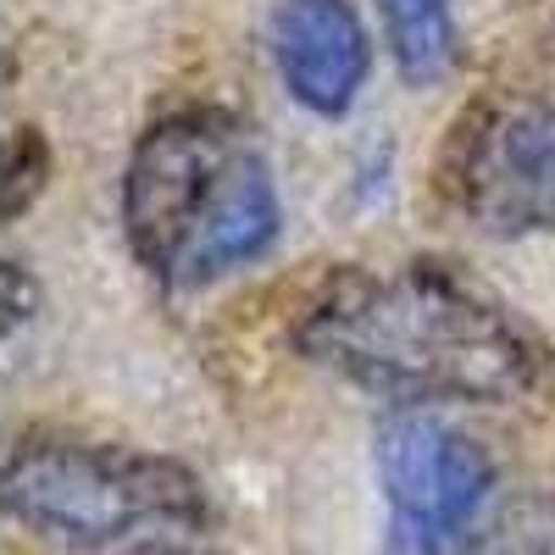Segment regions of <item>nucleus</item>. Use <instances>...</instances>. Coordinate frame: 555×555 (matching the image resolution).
Here are the masks:
<instances>
[{
    "instance_id": "nucleus-7",
    "label": "nucleus",
    "mask_w": 555,
    "mask_h": 555,
    "mask_svg": "<svg viewBox=\"0 0 555 555\" xmlns=\"http://www.w3.org/2000/svg\"><path fill=\"white\" fill-rule=\"evenodd\" d=\"M389 56L405 83H434L455 62V23L444 0H378Z\"/></svg>"
},
{
    "instance_id": "nucleus-1",
    "label": "nucleus",
    "mask_w": 555,
    "mask_h": 555,
    "mask_svg": "<svg viewBox=\"0 0 555 555\" xmlns=\"http://www.w3.org/2000/svg\"><path fill=\"white\" fill-rule=\"evenodd\" d=\"M306 361L389 400H528L544 345L473 278L444 261L350 267L295 322Z\"/></svg>"
},
{
    "instance_id": "nucleus-5",
    "label": "nucleus",
    "mask_w": 555,
    "mask_h": 555,
    "mask_svg": "<svg viewBox=\"0 0 555 555\" xmlns=\"http://www.w3.org/2000/svg\"><path fill=\"white\" fill-rule=\"evenodd\" d=\"M378 483L389 500V555H461L494 489L489 455L428 411H400L378 434Z\"/></svg>"
},
{
    "instance_id": "nucleus-4",
    "label": "nucleus",
    "mask_w": 555,
    "mask_h": 555,
    "mask_svg": "<svg viewBox=\"0 0 555 555\" xmlns=\"http://www.w3.org/2000/svg\"><path fill=\"white\" fill-rule=\"evenodd\" d=\"M439 195L483 234H555V106L467 112L439 156Z\"/></svg>"
},
{
    "instance_id": "nucleus-8",
    "label": "nucleus",
    "mask_w": 555,
    "mask_h": 555,
    "mask_svg": "<svg viewBox=\"0 0 555 555\" xmlns=\"http://www.w3.org/2000/svg\"><path fill=\"white\" fill-rule=\"evenodd\" d=\"M461 555H555V512L550 505H512L489 528H478Z\"/></svg>"
},
{
    "instance_id": "nucleus-6",
    "label": "nucleus",
    "mask_w": 555,
    "mask_h": 555,
    "mask_svg": "<svg viewBox=\"0 0 555 555\" xmlns=\"http://www.w3.org/2000/svg\"><path fill=\"white\" fill-rule=\"evenodd\" d=\"M272 56L306 112L339 117L366 83L373 44L350 0H284L272 12Z\"/></svg>"
},
{
    "instance_id": "nucleus-9",
    "label": "nucleus",
    "mask_w": 555,
    "mask_h": 555,
    "mask_svg": "<svg viewBox=\"0 0 555 555\" xmlns=\"http://www.w3.org/2000/svg\"><path fill=\"white\" fill-rule=\"evenodd\" d=\"M44 172H51L44 133H39V128H17V133L7 139V190H0V211L17 217V211L44 190Z\"/></svg>"
},
{
    "instance_id": "nucleus-2",
    "label": "nucleus",
    "mask_w": 555,
    "mask_h": 555,
    "mask_svg": "<svg viewBox=\"0 0 555 555\" xmlns=\"http://www.w3.org/2000/svg\"><path fill=\"white\" fill-rule=\"evenodd\" d=\"M278 222L272 167L240 117L183 106L139 133L122 172V228L162 284L195 289L256 261Z\"/></svg>"
},
{
    "instance_id": "nucleus-3",
    "label": "nucleus",
    "mask_w": 555,
    "mask_h": 555,
    "mask_svg": "<svg viewBox=\"0 0 555 555\" xmlns=\"http://www.w3.org/2000/svg\"><path fill=\"white\" fill-rule=\"evenodd\" d=\"M0 500L17 528L73 550L172 539L206 517L195 473L167 455L95 439H23L7 461Z\"/></svg>"
}]
</instances>
